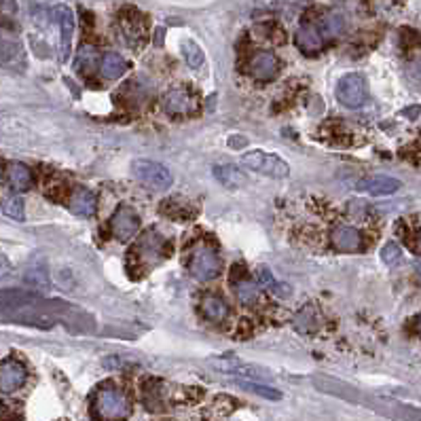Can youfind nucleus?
<instances>
[{
  "label": "nucleus",
  "mask_w": 421,
  "mask_h": 421,
  "mask_svg": "<svg viewBox=\"0 0 421 421\" xmlns=\"http://www.w3.org/2000/svg\"><path fill=\"white\" fill-rule=\"evenodd\" d=\"M131 174L140 184L148 186L150 191H167L174 184L172 172L165 165L148 159H136L131 163Z\"/></svg>",
  "instance_id": "nucleus-1"
},
{
  "label": "nucleus",
  "mask_w": 421,
  "mask_h": 421,
  "mask_svg": "<svg viewBox=\"0 0 421 421\" xmlns=\"http://www.w3.org/2000/svg\"><path fill=\"white\" fill-rule=\"evenodd\" d=\"M242 165L256 174L271 176V178H288L290 176V165L273 153L248 150L242 155Z\"/></svg>",
  "instance_id": "nucleus-2"
},
{
  "label": "nucleus",
  "mask_w": 421,
  "mask_h": 421,
  "mask_svg": "<svg viewBox=\"0 0 421 421\" xmlns=\"http://www.w3.org/2000/svg\"><path fill=\"white\" fill-rule=\"evenodd\" d=\"M95 411L102 420L121 421L129 415V401L119 388L106 386L95 396Z\"/></svg>",
  "instance_id": "nucleus-3"
},
{
  "label": "nucleus",
  "mask_w": 421,
  "mask_h": 421,
  "mask_svg": "<svg viewBox=\"0 0 421 421\" xmlns=\"http://www.w3.org/2000/svg\"><path fill=\"white\" fill-rule=\"evenodd\" d=\"M367 95H369V85L364 74L360 72L345 74L337 83V100L348 108H360L367 102Z\"/></svg>",
  "instance_id": "nucleus-4"
},
{
  "label": "nucleus",
  "mask_w": 421,
  "mask_h": 421,
  "mask_svg": "<svg viewBox=\"0 0 421 421\" xmlns=\"http://www.w3.org/2000/svg\"><path fill=\"white\" fill-rule=\"evenodd\" d=\"M220 256L216 254L214 248L210 246H199L195 248L191 261H189V271L195 280L199 282H208V280H214L218 273H220Z\"/></svg>",
  "instance_id": "nucleus-5"
},
{
  "label": "nucleus",
  "mask_w": 421,
  "mask_h": 421,
  "mask_svg": "<svg viewBox=\"0 0 421 421\" xmlns=\"http://www.w3.org/2000/svg\"><path fill=\"white\" fill-rule=\"evenodd\" d=\"M51 17L57 21L59 28V61H68L72 49V34H74V15L70 6L57 4L51 8Z\"/></svg>",
  "instance_id": "nucleus-6"
},
{
  "label": "nucleus",
  "mask_w": 421,
  "mask_h": 421,
  "mask_svg": "<svg viewBox=\"0 0 421 421\" xmlns=\"http://www.w3.org/2000/svg\"><path fill=\"white\" fill-rule=\"evenodd\" d=\"M110 229L119 242H129L140 229V218H138L136 210L129 206H121L110 220Z\"/></svg>",
  "instance_id": "nucleus-7"
},
{
  "label": "nucleus",
  "mask_w": 421,
  "mask_h": 421,
  "mask_svg": "<svg viewBox=\"0 0 421 421\" xmlns=\"http://www.w3.org/2000/svg\"><path fill=\"white\" fill-rule=\"evenodd\" d=\"M356 189L362 193H369L373 197H386V195L398 193L403 189V182L392 176H369V178L358 180Z\"/></svg>",
  "instance_id": "nucleus-8"
},
{
  "label": "nucleus",
  "mask_w": 421,
  "mask_h": 421,
  "mask_svg": "<svg viewBox=\"0 0 421 421\" xmlns=\"http://www.w3.org/2000/svg\"><path fill=\"white\" fill-rule=\"evenodd\" d=\"M138 254L144 263H148V267H153L155 263L167 259V248H165V239L159 237L155 231L144 233V237L138 244Z\"/></svg>",
  "instance_id": "nucleus-9"
},
{
  "label": "nucleus",
  "mask_w": 421,
  "mask_h": 421,
  "mask_svg": "<svg viewBox=\"0 0 421 421\" xmlns=\"http://www.w3.org/2000/svg\"><path fill=\"white\" fill-rule=\"evenodd\" d=\"M25 377H28L25 369L17 360H13V358L2 360V367H0V390H2V394L17 392L25 384Z\"/></svg>",
  "instance_id": "nucleus-10"
},
{
  "label": "nucleus",
  "mask_w": 421,
  "mask_h": 421,
  "mask_svg": "<svg viewBox=\"0 0 421 421\" xmlns=\"http://www.w3.org/2000/svg\"><path fill=\"white\" fill-rule=\"evenodd\" d=\"M250 72L259 81H271L280 72V59L271 51H259L250 59Z\"/></svg>",
  "instance_id": "nucleus-11"
},
{
  "label": "nucleus",
  "mask_w": 421,
  "mask_h": 421,
  "mask_svg": "<svg viewBox=\"0 0 421 421\" xmlns=\"http://www.w3.org/2000/svg\"><path fill=\"white\" fill-rule=\"evenodd\" d=\"M161 106L172 117H184V114H189L195 108V100H193V95L186 89H170L163 95Z\"/></svg>",
  "instance_id": "nucleus-12"
},
{
  "label": "nucleus",
  "mask_w": 421,
  "mask_h": 421,
  "mask_svg": "<svg viewBox=\"0 0 421 421\" xmlns=\"http://www.w3.org/2000/svg\"><path fill=\"white\" fill-rule=\"evenodd\" d=\"M335 250L339 252H360L362 250V235L354 227H337L331 235Z\"/></svg>",
  "instance_id": "nucleus-13"
},
{
  "label": "nucleus",
  "mask_w": 421,
  "mask_h": 421,
  "mask_svg": "<svg viewBox=\"0 0 421 421\" xmlns=\"http://www.w3.org/2000/svg\"><path fill=\"white\" fill-rule=\"evenodd\" d=\"M68 208H70L72 214H76V216H81V218H89V216H93L95 210H97V199H95V195H93L91 191H87V189H76V191L72 193L70 201H68Z\"/></svg>",
  "instance_id": "nucleus-14"
},
{
  "label": "nucleus",
  "mask_w": 421,
  "mask_h": 421,
  "mask_svg": "<svg viewBox=\"0 0 421 421\" xmlns=\"http://www.w3.org/2000/svg\"><path fill=\"white\" fill-rule=\"evenodd\" d=\"M216 369L229 373V375H237V377H250V379H267V371L259 369V367H252V364H246V362H239L237 358H227V360H218L214 362Z\"/></svg>",
  "instance_id": "nucleus-15"
},
{
  "label": "nucleus",
  "mask_w": 421,
  "mask_h": 421,
  "mask_svg": "<svg viewBox=\"0 0 421 421\" xmlns=\"http://www.w3.org/2000/svg\"><path fill=\"white\" fill-rule=\"evenodd\" d=\"M297 45H299V49L301 51H305V53H318L320 49H322V45H324V34H322V30H318L316 25H312V23H305V25H301L299 30H297Z\"/></svg>",
  "instance_id": "nucleus-16"
},
{
  "label": "nucleus",
  "mask_w": 421,
  "mask_h": 421,
  "mask_svg": "<svg viewBox=\"0 0 421 421\" xmlns=\"http://www.w3.org/2000/svg\"><path fill=\"white\" fill-rule=\"evenodd\" d=\"M6 178H8V184H11L13 191H17V193L30 191L32 176H30V170L23 163H8L6 165Z\"/></svg>",
  "instance_id": "nucleus-17"
},
{
  "label": "nucleus",
  "mask_w": 421,
  "mask_h": 421,
  "mask_svg": "<svg viewBox=\"0 0 421 421\" xmlns=\"http://www.w3.org/2000/svg\"><path fill=\"white\" fill-rule=\"evenodd\" d=\"M127 70V61L119 55V53H104L102 55V61H100V72L104 78L108 81H114L119 76H123V72Z\"/></svg>",
  "instance_id": "nucleus-18"
},
{
  "label": "nucleus",
  "mask_w": 421,
  "mask_h": 421,
  "mask_svg": "<svg viewBox=\"0 0 421 421\" xmlns=\"http://www.w3.org/2000/svg\"><path fill=\"white\" fill-rule=\"evenodd\" d=\"M201 312H203V316H206L210 322H214V324L225 322L227 316H229L227 303H225L220 297H214V295H210V297H206V299L201 301Z\"/></svg>",
  "instance_id": "nucleus-19"
},
{
  "label": "nucleus",
  "mask_w": 421,
  "mask_h": 421,
  "mask_svg": "<svg viewBox=\"0 0 421 421\" xmlns=\"http://www.w3.org/2000/svg\"><path fill=\"white\" fill-rule=\"evenodd\" d=\"M320 322H322L320 312H318L314 305H307V307H303V309L297 314V318H295V328L301 331V333H312V331L320 328Z\"/></svg>",
  "instance_id": "nucleus-20"
},
{
  "label": "nucleus",
  "mask_w": 421,
  "mask_h": 421,
  "mask_svg": "<svg viewBox=\"0 0 421 421\" xmlns=\"http://www.w3.org/2000/svg\"><path fill=\"white\" fill-rule=\"evenodd\" d=\"M214 176H216L225 186H229V189H237V186H242V184L246 182L244 176H242L235 167H231V165L214 167Z\"/></svg>",
  "instance_id": "nucleus-21"
},
{
  "label": "nucleus",
  "mask_w": 421,
  "mask_h": 421,
  "mask_svg": "<svg viewBox=\"0 0 421 421\" xmlns=\"http://www.w3.org/2000/svg\"><path fill=\"white\" fill-rule=\"evenodd\" d=\"M235 295H237L242 305H252L259 299V288L250 280H242V282L235 284Z\"/></svg>",
  "instance_id": "nucleus-22"
},
{
  "label": "nucleus",
  "mask_w": 421,
  "mask_h": 421,
  "mask_svg": "<svg viewBox=\"0 0 421 421\" xmlns=\"http://www.w3.org/2000/svg\"><path fill=\"white\" fill-rule=\"evenodd\" d=\"M182 53H184V59H186V64L191 68H195V70L201 68V64H203V51H201V47L197 42L182 40Z\"/></svg>",
  "instance_id": "nucleus-23"
},
{
  "label": "nucleus",
  "mask_w": 421,
  "mask_h": 421,
  "mask_svg": "<svg viewBox=\"0 0 421 421\" xmlns=\"http://www.w3.org/2000/svg\"><path fill=\"white\" fill-rule=\"evenodd\" d=\"M343 25H345V21H343V17L339 15V13H328L324 19H322V34L324 36H331V38H335V36H339L341 32H343Z\"/></svg>",
  "instance_id": "nucleus-24"
},
{
  "label": "nucleus",
  "mask_w": 421,
  "mask_h": 421,
  "mask_svg": "<svg viewBox=\"0 0 421 421\" xmlns=\"http://www.w3.org/2000/svg\"><path fill=\"white\" fill-rule=\"evenodd\" d=\"M239 388L248 390V392H254L263 398H269V401H282V392H278L275 388H269V386H261L256 381H237Z\"/></svg>",
  "instance_id": "nucleus-25"
},
{
  "label": "nucleus",
  "mask_w": 421,
  "mask_h": 421,
  "mask_svg": "<svg viewBox=\"0 0 421 421\" xmlns=\"http://www.w3.org/2000/svg\"><path fill=\"white\" fill-rule=\"evenodd\" d=\"M76 66H78L81 70H85V72L95 70V66H97V51H95L93 47H89V45L81 47V51H78V59H76Z\"/></svg>",
  "instance_id": "nucleus-26"
},
{
  "label": "nucleus",
  "mask_w": 421,
  "mask_h": 421,
  "mask_svg": "<svg viewBox=\"0 0 421 421\" xmlns=\"http://www.w3.org/2000/svg\"><path fill=\"white\" fill-rule=\"evenodd\" d=\"M2 212H4L6 218L17 220V223H23V218H25V208H23V201H21L19 197L8 199V201L2 206Z\"/></svg>",
  "instance_id": "nucleus-27"
},
{
  "label": "nucleus",
  "mask_w": 421,
  "mask_h": 421,
  "mask_svg": "<svg viewBox=\"0 0 421 421\" xmlns=\"http://www.w3.org/2000/svg\"><path fill=\"white\" fill-rule=\"evenodd\" d=\"M381 259H384V263H386V265L394 267V265H398V263L403 261V250L398 248V244L390 242V244H386V246H384V250H381Z\"/></svg>",
  "instance_id": "nucleus-28"
},
{
  "label": "nucleus",
  "mask_w": 421,
  "mask_h": 421,
  "mask_svg": "<svg viewBox=\"0 0 421 421\" xmlns=\"http://www.w3.org/2000/svg\"><path fill=\"white\" fill-rule=\"evenodd\" d=\"M259 282H261L265 288H271V290H275V286H278V282H275L273 273H271L269 269H265V267H261V269H259Z\"/></svg>",
  "instance_id": "nucleus-29"
},
{
  "label": "nucleus",
  "mask_w": 421,
  "mask_h": 421,
  "mask_svg": "<svg viewBox=\"0 0 421 421\" xmlns=\"http://www.w3.org/2000/svg\"><path fill=\"white\" fill-rule=\"evenodd\" d=\"M15 11H17L15 0H2V17H4V19H6L8 15H15Z\"/></svg>",
  "instance_id": "nucleus-30"
},
{
  "label": "nucleus",
  "mask_w": 421,
  "mask_h": 421,
  "mask_svg": "<svg viewBox=\"0 0 421 421\" xmlns=\"http://www.w3.org/2000/svg\"><path fill=\"white\" fill-rule=\"evenodd\" d=\"M415 271H417V278H420V282H421V263L415 267Z\"/></svg>",
  "instance_id": "nucleus-31"
},
{
  "label": "nucleus",
  "mask_w": 421,
  "mask_h": 421,
  "mask_svg": "<svg viewBox=\"0 0 421 421\" xmlns=\"http://www.w3.org/2000/svg\"><path fill=\"white\" fill-rule=\"evenodd\" d=\"M417 250L421 252V231H420V235H417Z\"/></svg>",
  "instance_id": "nucleus-32"
},
{
  "label": "nucleus",
  "mask_w": 421,
  "mask_h": 421,
  "mask_svg": "<svg viewBox=\"0 0 421 421\" xmlns=\"http://www.w3.org/2000/svg\"><path fill=\"white\" fill-rule=\"evenodd\" d=\"M417 333L421 335V316H420V320H417Z\"/></svg>",
  "instance_id": "nucleus-33"
}]
</instances>
